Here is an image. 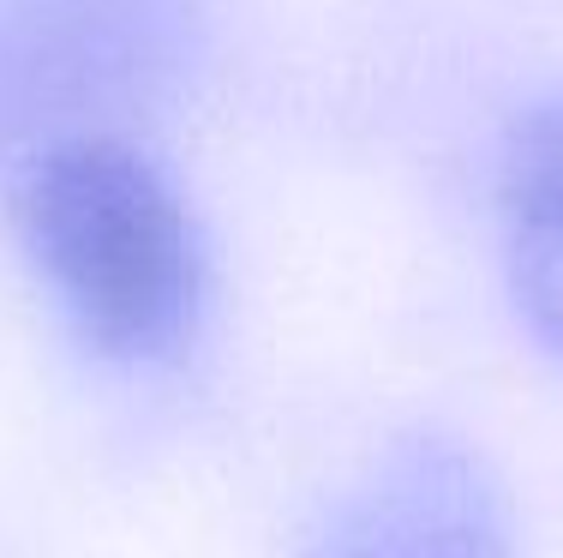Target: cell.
<instances>
[{
    "label": "cell",
    "mask_w": 563,
    "mask_h": 558,
    "mask_svg": "<svg viewBox=\"0 0 563 558\" xmlns=\"http://www.w3.org/2000/svg\"><path fill=\"white\" fill-rule=\"evenodd\" d=\"M24 259L73 337L114 366L192 349L210 307V252L192 205L126 132H78L7 180Z\"/></svg>",
    "instance_id": "obj_1"
},
{
    "label": "cell",
    "mask_w": 563,
    "mask_h": 558,
    "mask_svg": "<svg viewBox=\"0 0 563 558\" xmlns=\"http://www.w3.org/2000/svg\"><path fill=\"white\" fill-rule=\"evenodd\" d=\"M294 558H521V528L486 450L413 427L324 504Z\"/></svg>",
    "instance_id": "obj_3"
},
{
    "label": "cell",
    "mask_w": 563,
    "mask_h": 558,
    "mask_svg": "<svg viewBox=\"0 0 563 558\" xmlns=\"http://www.w3.org/2000/svg\"><path fill=\"white\" fill-rule=\"evenodd\" d=\"M504 271L516 313L563 361V97L516 121L498 163Z\"/></svg>",
    "instance_id": "obj_4"
},
{
    "label": "cell",
    "mask_w": 563,
    "mask_h": 558,
    "mask_svg": "<svg viewBox=\"0 0 563 558\" xmlns=\"http://www.w3.org/2000/svg\"><path fill=\"white\" fill-rule=\"evenodd\" d=\"M210 0H0V175L78 132H126L186 78Z\"/></svg>",
    "instance_id": "obj_2"
}]
</instances>
